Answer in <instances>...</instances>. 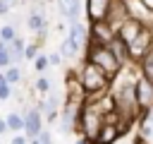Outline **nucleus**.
Wrapping results in <instances>:
<instances>
[{"mask_svg":"<svg viewBox=\"0 0 153 144\" xmlns=\"http://www.w3.org/2000/svg\"><path fill=\"white\" fill-rule=\"evenodd\" d=\"M115 84L112 86V98H115V110L120 113L122 118V125H124V132L131 127V122L139 120V113H141V106H139V98H136V79H127L124 77V70L112 79Z\"/></svg>","mask_w":153,"mask_h":144,"instance_id":"nucleus-1","label":"nucleus"},{"mask_svg":"<svg viewBox=\"0 0 153 144\" xmlns=\"http://www.w3.org/2000/svg\"><path fill=\"white\" fill-rule=\"evenodd\" d=\"M76 77H79V82H81V86H84L86 98H93V96L105 94V91L110 89V84H112V77H108V74H105L96 62H91V60H84V65H81V70L76 72Z\"/></svg>","mask_w":153,"mask_h":144,"instance_id":"nucleus-2","label":"nucleus"},{"mask_svg":"<svg viewBox=\"0 0 153 144\" xmlns=\"http://www.w3.org/2000/svg\"><path fill=\"white\" fill-rule=\"evenodd\" d=\"M86 60H91V62H96L108 77H117L120 72H122V62H120V58L112 53V48L110 46H105V43H86Z\"/></svg>","mask_w":153,"mask_h":144,"instance_id":"nucleus-3","label":"nucleus"},{"mask_svg":"<svg viewBox=\"0 0 153 144\" xmlns=\"http://www.w3.org/2000/svg\"><path fill=\"white\" fill-rule=\"evenodd\" d=\"M151 48H153V26L146 24V26L141 29V34L129 43V60H136V62H139Z\"/></svg>","mask_w":153,"mask_h":144,"instance_id":"nucleus-4","label":"nucleus"},{"mask_svg":"<svg viewBox=\"0 0 153 144\" xmlns=\"http://www.w3.org/2000/svg\"><path fill=\"white\" fill-rule=\"evenodd\" d=\"M131 17V10H129V2L127 0H112V5H110V12H108V24L117 31L127 19Z\"/></svg>","mask_w":153,"mask_h":144,"instance_id":"nucleus-5","label":"nucleus"},{"mask_svg":"<svg viewBox=\"0 0 153 144\" xmlns=\"http://www.w3.org/2000/svg\"><path fill=\"white\" fill-rule=\"evenodd\" d=\"M117 36V31L108 24V22H93L88 26V43H110Z\"/></svg>","mask_w":153,"mask_h":144,"instance_id":"nucleus-6","label":"nucleus"},{"mask_svg":"<svg viewBox=\"0 0 153 144\" xmlns=\"http://www.w3.org/2000/svg\"><path fill=\"white\" fill-rule=\"evenodd\" d=\"M24 120H26L24 134H26L29 139H36V137L43 132V113H41V108H29V110L24 113Z\"/></svg>","mask_w":153,"mask_h":144,"instance_id":"nucleus-7","label":"nucleus"},{"mask_svg":"<svg viewBox=\"0 0 153 144\" xmlns=\"http://www.w3.org/2000/svg\"><path fill=\"white\" fill-rule=\"evenodd\" d=\"M122 134H124V127H122L120 122H110V120H105L103 127H100V132H98V137L93 139V144H115Z\"/></svg>","mask_w":153,"mask_h":144,"instance_id":"nucleus-8","label":"nucleus"},{"mask_svg":"<svg viewBox=\"0 0 153 144\" xmlns=\"http://www.w3.org/2000/svg\"><path fill=\"white\" fill-rule=\"evenodd\" d=\"M110 5H112V0H86L88 24H93V22H105V19H108V12H110Z\"/></svg>","mask_w":153,"mask_h":144,"instance_id":"nucleus-9","label":"nucleus"},{"mask_svg":"<svg viewBox=\"0 0 153 144\" xmlns=\"http://www.w3.org/2000/svg\"><path fill=\"white\" fill-rule=\"evenodd\" d=\"M136 98H139L141 110H146V108L153 110V82L146 79L143 74L136 77Z\"/></svg>","mask_w":153,"mask_h":144,"instance_id":"nucleus-10","label":"nucleus"},{"mask_svg":"<svg viewBox=\"0 0 153 144\" xmlns=\"http://www.w3.org/2000/svg\"><path fill=\"white\" fill-rule=\"evenodd\" d=\"M143 26H146V22H143V19H139V17H129V19L117 29V36L129 46V43L141 34V29H143Z\"/></svg>","mask_w":153,"mask_h":144,"instance_id":"nucleus-11","label":"nucleus"},{"mask_svg":"<svg viewBox=\"0 0 153 144\" xmlns=\"http://www.w3.org/2000/svg\"><path fill=\"white\" fill-rule=\"evenodd\" d=\"M57 7H60V14L69 24L79 22V14H81V2L79 0H57Z\"/></svg>","mask_w":153,"mask_h":144,"instance_id":"nucleus-12","label":"nucleus"},{"mask_svg":"<svg viewBox=\"0 0 153 144\" xmlns=\"http://www.w3.org/2000/svg\"><path fill=\"white\" fill-rule=\"evenodd\" d=\"M79 48H84V43H88V29L81 24V22H74V24H69V34H67Z\"/></svg>","mask_w":153,"mask_h":144,"instance_id":"nucleus-13","label":"nucleus"},{"mask_svg":"<svg viewBox=\"0 0 153 144\" xmlns=\"http://www.w3.org/2000/svg\"><path fill=\"white\" fill-rule=\"evenodd\" d=\"M108 46L112 48V53L120 58V62H122V65H124V62H129V46H127V43H124L120 36H115V38H112Z\"/></svg>","mask_w":153,"mask_h":144,"instance_id":"nucleus-14","label":"nucleus"},{"mask_svg":"<svg viewBox=\"0 0 153 144\" xmlns=\"http://www.w3.org/2000/svg\"><path fill=\"white\" fill-rule=\"evenodd\" d=\"M26 24H29V29L31 31H45V14H43V10H33L29 17H26Z\"/></svg>","mask_w":153,"mask_h":144,"instance_id":"nucleus-15","label":"nucleus"},{"mask_svg":"<svg viewBox=\"0 0 153 144\" xmlns=\"http://www.w3.org/2000/svg\"><path fill=\"white\" fill-rule=\"evenodd\" d=\"M24 50H26V43H24V38L22 36H17L12 43H10V55H12V65L14 62H19V60H24Z\"/></svg>","mask_w":153,"mask_h":144,"instance_id":"nucleus-16","label":"nucleus"},{"mask_svg":"<svg viewBox=\"0 0 153 144\" xmlns=\"http://www.w3.org/2000/svg\"><path fill=\"white\" fill-rule=\"evenodd\" d=\"M79 50H81V48H79V46H76V43L69 38V36H67V38L60 43V55H62L65 60H72V58H76V55H79Z\"/></svg>","mask_w":153,"mask_h":144,"instance_id":"nucleus-17","label":"nucleus"},{"mask_svg":"<svg viewBox=\"0 0 153 144\" xmlns=\"http://www.w3.org/2000/svg\"><path fill=\"white\" fill-rule=\"evenodd\" d=\"M139 72H141L146 79H151V82H153V48H151V50L139 60Z\"/></svg>","mask_w":153,"mask_h":144,"instance_id":"nucleus-18","label":"nucleus"},{"mask_svg":"<svg viewBox=\"0 0 153 144\" xmlns=\"http://www.w3.org/2000/svg\"><path fill=\"white\" fill-rule=\"evenodd\" d=\"M5 120H7V127H10V132H14V134L24 132V125H26L24 115H19V113H10Z\"/></svg>","mask_w":153,"mask_h":144,"instance_id":"nucleus-19","label":"nucleus"},{"mask_svg":"<svg viewBox=\"0 0 153 144\" xmlns=\"http://www.w3.org/2000/svg\"><path fill=\"white\" fill-rule=\"evenodd\" d=\"M12 65V55H10V43H5L2 38H0V67L2 70H7Z\"/></svg>","mask_w":153,"mask_h":144,"instance_id":"nucleus-20","label":"nucleus"},{"mask_svg":"<svg viewBox=\"0 0 153 144\" xmlns=\"http://www.w3.org/2000/svg\"><path fill=\"white\" fill-rule=\"evenodd\" d=\"M0 38H2L5 43H12V41L17 38V29H14L12 24H5V26L0 29Z\"/></svg>","mask_w":153,"mask_h":144,"instance_id":"nucleus-21","label":"nucleus"},{"mask_svg":"<svg viewBox=\"0 0 153 144\" xmlns=\"http://www.w3.org/2000/svg\"><path fill=\"white\" fill-rule=\"evenodd\" d=\"M5 79H7L10 84H17V82L22 79V72H19V67H17V65H10V67L5 70Z\"/></svg>","mask_w":153,"mask_h":144,"instance_id":"nucleus-22","label":"nucleus"},{"mask_svg":"<svg viewBox=\"0 0 153 144\" xmlns=\"http://www.w3.org/2000/svg\"><path fill=\"white\" fill-rule=\"evenodd\" d=\"M33 86H36V91H38V94H43V96H48V94H50V79H48V77H38Z\"/></svg>","mask_w":153,"mask_h":144,"instance_id":"nucleus-23","label":"nucleus"},{"mask_svg":"<svg viewBox=\"0 0 153 144\" xmlns=\"http://www.w3.org/2000/svg\"><path fill=\"white\" fill-rule=\"evenodd\" d=\"M48 65H50V60H48V55H45V53H41V55L33 60V67H36V72H45V70H48Z\"/></svg>","mask_w":153,"mask_h":144,"instance_id":"nucleus-24","label":"nucleus"},{"mask_svg":"<svg viewBox=\"0 0 153 144\" xmlns=\"http://www.w3.org/2000/svg\"><path fill=\"white\" fill-rule=\"evenodd\" d=\"M38 55H41V53H38V43H29L26 50H24V58H26V60H36Z\"/></svg>","mask_w":153,"mask_h":144,"instance_id":"nucleus-25","label":"nucleus"},{"mask_svg":"<svg viewBox=\"0 0 153 144\" xmlns=\"http://www.w3.org/2000/svg\"><path fill=\"white\" fill-rule=\"evenodd\" d=\"M12 96V84L10 82H0V101H7Z\"/></svg>","mask_w":153,"mask_h":144,"instance_id":"nucleus-26","label":"nucleus"},{"mask_svg":"<svg viewBox=\"0 0 153 144\" xmlns=\"http://www.w3.org/2000/svg\"><path fill=\"white\" fill-rule=\"evenodd\" d=\"M10 144H29V137H26L24 132H19V134H14V137H12V142H10Z\"/></svg>","mask_w":153,"mask_h":144,"instance_id":"nucleus-27","label":"nucleus"},{"mask_svg":"<svg viewBox=\"0 0 153 144\" xmlns=\"http://www.w3.org/2000/svg\"><path fill=\"white\" fill-rule=\"evenodd\" d=\"M48 60H50V65H60L65 58H62L60 53H50V55H48Z\"/></svg>","mask_w":153,"mask_h":144,"instance_id":"nucleus-28","label":"nucleus"},{"mask_svg":"<svg viewBox=\"0 0 153 144\" xmlns=\"http://www.w3.org/2000/svg\"><path fill=\"white\" fill-rule=\"evenodd\" d=\"M10 10H12V5H10L7 0H0V17H2V14H7Z\"/></svg>","mask_w":153,"mask_h":144,"instance_id":"nucleus-29","label":"nucleus"},{"mask_svg":"<svg viewBox=\"0 0 153 144\" xmlns=\"http://www.w3.org/2000/svg\"><path fill=\"white\" fill-rule=\"evenodd\" d=\"M5 132H10V127H7V120L0 118V134H5Z\"/></svg>","mask_w":153,"mask_h":144,"instance_id":"nucleus-30","label":"nucleus"},{"mask_svg":"<svg viewBox=\"0 0 153 144\" xmlns=\"http://www.w3.org/2000/svg\"><path fill=\"white\" fill-rule=\"evenodd\" d=\"M76 144H93V142H91V139H86V137L81 134V139H76Z\"/></svg>","mask_w":153,"mask_h":144,"instance_id":"nucleus-31","label":"nucleus"},{"mask_svg":"<svg viewBox=\"0 0 153 144\" xmlns=\"http://www.w3.org/2000/svg\"><path fill=\"white\" fill-rule=\"evenodd\" d=\"M141 2H143V5H146V7L151 10V12H153V0H141Z\"/></svg>","mask_w":153,"mask_h":144,"instance_id":"nucleus-32","label":"nucleus"},{"mask_svg":"<svg viewBox=\"0 0 153 144\" xmlns=\"http://www.w3.org/2000/svg\"><path fill=\"white\" fill-rule=\"evenodd\" d=\"M29 144H41V139L36 137V139H29Z\"/></svg>","mask_w":153,"mask_h":144,"instance_id":"nucleus-33","label":"nucleus"},{"mask_svg":"<svg viewBox=\"0 0 153 144\" xmlns=\"http://www.w3.org/2000/svg\"><path fill=\"white\" fill-rule=\"evenodd\" d=\"M7 2H10V5H12V7H14V5H17V2H19V0H7Z\"/></svg>","mask_w":153,"mask_h":144,"instance_id":"nucleus-34","label":"nucleus"},{"mask_svg":"<svg viewBox=\"0 0 153 144\" xmlns=\"http://www.w3.org/2000/svg\"><path fill=\"white\" fill-rule=\"evenodd\" d=\"M136 144H141V137H139V139H136Z\"/></svg>","mask_w":153,"mask_h":144,"instance_id":"nucleus-35","label":"nucleus"}]
</instances>
